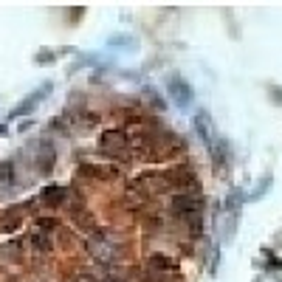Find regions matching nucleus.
I'll list each match as a JSON object with an SVG mask.
<instances>
[{
	"mask_svg": "<svg viewBox=\"0 0 282 282\" xmlns=\"http://www.w3.org/2000/svg\"><path fill=\"white\" fill-rule=\"evenodd\" d=\"M200 206L203 200L197 195H186V192H180V195H172V200H169V209H172V214H178V217H192V214H200Z\"/></svg>",
	"mask_w": 282,
	"mask_h": 282,
	"instance_id": "nucleus-1",
	"label": "nucleus"
},
{
	"mask_svg": "<svg viewBox=\"0 0 282 282\" xmlns=\"http://www.w3.org/2000/svg\"><path fill=\"white\" fill-rule=\"evenodd\" d=\"M99 150L105 152V155H110V158H118L124 150H127V135H124L122 130H107V133L102 135V141H99Z\"/></svg>",
	"mask_w": 282,
	"mask_h": 282,
	"instance_id": "nucleus-2",
	"label": "nucleus"
},
{
	"mask_svg": "<svg viewBox=\"0 0 282 282\" xmlns=\"http://www.w3.org/2000/svg\"><path fill=\"white\" fill-rule=\"evenodd\" d=\"M167 90H169V93H172L175 99L180 102V105H186V102L192 99V88H189V85H186L184 79L178 76V73H172V76L167 79Z\"/></svg>",
	"mask_w": 282,
	"mask_h": 282,
	"instance_id": "nucleus-3",
	"label": "nucleus"
},
{
	"mask_svg": "<svg viewBox=\"0 0 282 282\" xmlns=\"http://www.w3.org/2000/svg\"><path fill=\"white\" fill-rule=\"evenodd\" d=\"M195 130H197V135H200V138L212 147V124H209V116L203 110L195 116Z\"/></svg>",
	"mask_w": 282,
	"mask_h": 282,
	"instance_id": "nucleus-4",
	"label": "nucleus"
},
{
	"mask_svg": "<svg viewBox=\"0 0 282 282\" xmlns=\"http://www.w3.org/2000/svg\"><path fill=\"white\" fill-rule=\"evenodd\" d=\"M212 155H214V167H217V172H223L226 164H229V152H226L223 141H212Z\"/></svg>",
	"mask_w": 282,
	"mask_h": 282,
	"instance_id": "nucleus-5",
	"label": "nucleus"
},
{
	"mask_svg": "<svg viewBox=\"0 0 282 282\" xmlns=\"http://www.w3.org/2000/svg\"><path fill=\"white\" fill-rule=\"evenodd\" d=\"M43 197L51 203V206H59V200L65 197V189H62V186H48V189L43 192Z\"/></svg>",
	"mask_w": 282,
	"mask_h": 282,
	"instance_id": "nucleus-6",
	"label": "nucleus"
},
{
	"mask_svg": "<svg viewBox=\"0 0 282 282\" xmlns=\"http://www.w3.org/2000/svg\"><path fill=\"white\" fill-rule=\"evenodd\" d=\"M147 265L150 268H158V271H164V268H175V263L169 257H161V254H152V257H147Z\"/></svg>",
	"mask_w": 282,
	"mask_h": 282,
	"instance_id": "nucleus-7",
	"label": "nucleus"
},
{
	"mask_svg": "<svg viewBox=\"0 0 282 282\" xmlns=\"http://www.w3.org/2000/svg\"><path fill=\"white\" fill-rule=\"evenodd\" d=\"M31 243H34V248H39V251H51V237H45V231H34Z\"/></svg>",
	"mask_w": 282,
	"mask_h": 282,
	"instance_id": "nucleus-8",
	"label": "nucleus"
},
{
	"mask_svg": "<svg viewBox=\"0 0 282 282\" xmlns=\"http://www.w3.org/2000/svg\"><path fill=\"white\" fill-rule=\"evenodd\" d=\"M138 282H164V274H150V276H144V279H138Z\"/></svg>",
	"mask_w": 282,
	"mask_h": 282,
	"instance_id": "nucleus-9",
	"label": "nucleus"
}]
</instances>
